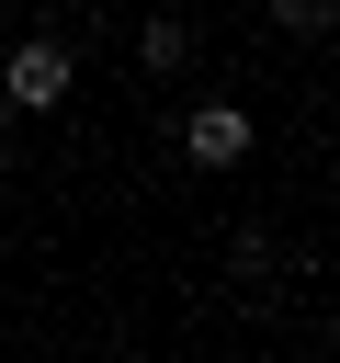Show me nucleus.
Wrapping results in <instances>:
<instances>
[{
    "label": "nucleus",
    "mask_w": 340,
    "mask_h": 363,
    "mask_svg": "<svg viewBox=\"0 0 340 363\" xmlns=\"http://www.w3.org/2000/svg\"><path fill=\"white\" fill-rule=\"evenodd\" d=\"M0 102H11V113H57V102H68V45H23L11 79H0Z\"/></svg>",
    "instance_id": "obj_2"
},
{
    "label": "nucleus",
    "mask_w": 340,
    "mask_h": 363,
    "mask_svg": "<svg viewBox=\"0 0 340 363\" xmlns=\"http://www.w3.org/2000/svg\"><path fill=\"white\" fill-rule=\"evenodd\" d=\"M136 57H147V68H181V57H193V23H170V11H159V23L136 34Z\"/></svg>",
    "instance_id": "obj_3"
},
{
    "label": "nucleus",
    "mask_w": 340,
    "mask_h": 363,
    "mask_svg": "<svg viewBox=\"0 0 340 363\" xmlns=\"http://www.w3.org/2000/svg\"><path fill=\"white\" fill-rule=\"evenodd\" d=\"M283 23L295 34H329V0H283Z\"/></svg>",
    "instance_id": "obj_4"
},
{
    "label": "nucleus",
    "mask_w": 340,
    "mask_h": 363,
    "mask_svg": "<svg viewBox=\"0 0 340 363\" xmlns=\"http://www.w3.org/2000/svg\"><path fill=\"white\" fill-rule=\"evenodd\" d=\"M181 159H193V170H238V159H249V113H238V102H193V113H181Z\"/></svg>",
    "instance_id": "obj_1"
}]
</instances>
